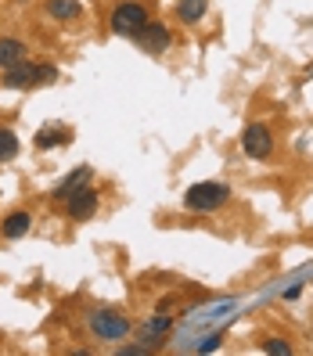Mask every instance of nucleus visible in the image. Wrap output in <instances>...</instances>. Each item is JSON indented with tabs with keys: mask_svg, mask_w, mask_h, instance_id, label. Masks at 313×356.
Masks as SVG:
<instances>
[{
	"mask_svg": "<svg viewBox=\"0 0 313 356\" xmlns=\"http://www.w3.org/2000/svg\"><path fill=\"white\" fill-rule=\"evenodd\" d=\"M231 198V187L220 184V180H202L195 187H187L184 195V205L191 209V213H216V209Z\"/></svg>",
	"mask_w": 313,
	"mask_h": 356,
	"instance_id": "obj_1",
	"label": "nucleus"
},
{
	"mask_svg": "<svg viewBox=\"0 0 313 356\" xmlns=\"http://www.w3.org/2000/svg\"><path fill=\"white\" fill-rule=\"evenodd\" d=\"M90 331L101 342H122L130 334V321L119 309H97V313H90Z\"/></svg>",
	"mask_w": 313,
	"mask_h": 356,
	"instance_id": "obj_2",
	"label": "nucleus"
},
{
	"mask_svg": "<svg viewBox=\"0 0 313 356\" xmlns=\"http://www.w3.org/2000/svg\"><path fill=\"white\" fill-rule=\"evenodd\" d=\"M241 152L248 159H266L270 152H274V137H270L266 127L252 122V127H245V134H241Z\"/></svg>",
	"mask_w": 313,
	"mask_h": 356,
	"instance_id": "obj_3",
	"label": "nucleus"
},
{
	"mask_svg": "<svg viewBox=\"0 0 313 356\" xmlns=\"http://www.w3.org/2000/svg\"><path fill=\"white\" fill-rule=\"evenodd\" d=\"M97 191H94V187H87V184H83V187H76V191H69L65 195V205H69V216L72 220H90L94 213H97Z\"/></svg>",
	"mask_w": 313,
	"mask_h": 356,
	"instance_id": "obj_4",
	"label": "nucleus"
},
{
	"mask_svg": "<svg viewBox=\"0 0 313 356\" xmlns=\"http://www.w3.org/2000/svg\"><path fill=\"white\" fill-rule=\"evenodd\" d=\"M144 22H148V11H144L141 4H119L112 11V29L122 33V36H134Z\"/></svg>",
	"mask_w": 313,
	"mask_h": 356,
	"instance_id": "obj_5",
	"label": "nucleus"
},
{
	"mask_svg": "<svg viewBox=\"0 0 313 356\" xmlns=\"http://www.w3.org/2000/svg\"><path fill=\"white\" fill-rule=\"evenodd\" d=\"M134 36H137V44L148 51V54H159V51L170 47V29H166L162 22H152V18H148V22H144Z\"/></svg>",
	"mask_w": 313,
	"mask_h": 356,
	"instance_id": "obj_6",
	"label": "nucleus"
},
{
	"mask_svg": "<svg viewBox=\"0 0 313 356\" xmlns=\"http://www.w3.org/2000/svg\"><path fill=\"white\" fill-rule=\"evenodd\" d=\"M33 83H40V65H29V61H18V65L4 69V87H11V90L33 87Z\"/></svg>",
	"mask_w": 313,
	"mask_h": 356,
	"instance_id": "obj_7",
	"label": "nucleus"
},
{
	"mask_svg": "<svg viewBox=\"0 0 313 356\" xmlns=\"http://www.w3.org/2000/svg\"><path fill=\"white\" fill-rule=\"evenodd\" d=\"M29 227H33V216L29 213H22V209H18V213H11V216H4V223H0V234L4 238H22V234H29Z\"/></svg>",
	"mask_w": 313,
	"mask_h": 356,
	"instance_id": "obj_8",
	"label": "nucleus"
},
{
	"mask_svg": "<svg viewBox=\"0 0 313 356\" xmlns=\"http://www.w3.org/2000/svg\"><path fill=\"white\" fill-rule=\"evenodd\" d=\"M18 61H26V44L4 36L0 40V69H11V65H18Z\"/></svg>",
	"mask_w": 313,
	"mask_h": 356,
	"instance_id": "obj_9",
	"label": "nucleus"
},
{
	"mask_svg": "<svg viewBox=\"0 0 313 356\" xmlns=\"http://www.w3.org/2000/svg\"><path fill=\"white\" fill-rule=\"evenodd\" d=\"M58 144H69V130L65 127H44L36 134V148L47 152V148H58Z\"/></svg>",
	"mask_w": 313,
	"mask_h": 356,
	"instance_id": "obj_10",
	"label": "nucleus"
},
{
	"mask_svg": "<svg viewBox=\"0 0 313 356\" xmlns=\"http://www.w3.org/2000/svg\"><path fill=\"white\" fill-rule=\"evenodd\" d=\"M205 11H209V0H180V4H177L180 22H202Z\"/></svg>",
	"mask_w": 313,
	"mask_h": 356,
	"instance_id": "obj_11",
	"label": "nucleus"
},
{
	"mask_svg": "<svg viewBox=\"0 0 313 356\" xmlns=\"http://www.w3.org/2000/svg\"><path fill=\"white\" fill-rule=\"evenodd\" d=\"M90 177H94V170H90V165H79V170H76L72 177H65V180H61V187H58V191H61V195H69V191H76V187L90 184Z\"/></svg>",
	"mask_w": 313,
	"mask_h": 356,
	"instance_id": "obj_12",
	"label": "nucleus"
},
{
	"mask_svg": "<svg viewBox=\"0 0 313 356\" xmlns=\"http://www.w3.org/2000/svg\"><path fill=\"white\" fill-rule=\"evenodd\" d=\"M47 11L54 15V18H76L79 15V0H47Z\"/></svg>",
	"mask_w": 313,
	"mask_h": 356,
	"instance_id": "obj_13",
	"label": "nucleus"
},
{
	"mask_svg": "<svg viewBox=\"0 0 313 356\" xmlns=\"http://www.w3.org/2000/svg\"><path fill=\"white\" fill-rule=\"evenodd\" d=\"M15 155H18V137L0 127V162H11Z\"/></svg>",
	"mask_w": 313,
	"mask_h": 356,
	"instance_id": "obj_14",
	"label": "nucleus"
},
{
	"mask_svg": "<svg viewBox=\"0 0 313 356\" xmlns=\"http://www.w3.org/2000/svg\"><path fill=\"white\" fill-rule=\"evenodd\" d=\"M263 353H270V356H288L291 346H288L284 339H266V342H263Z\"/></svg>",
	"mask_w": 313,
	"mask_h": 356,
	"instance_id": "obj_15",
	"label": "nucleus"
},
{
	"mask_svg": "<svg viewBox=\"0 0 313 356\" xmlns=\"http://www.w3.org/2000/svg\"><path fill=\"white\" fill-rule=\"evenodd\" d=\"M170 324H173L170 317H155V321H152L148 327H144V334H148V339H155V334H162V331L170 327Z\"/></svg>",
	"mask_w": 313,
	"mask_h": 356,
	"instance_id": "obj_16",
	"label": "nucleus"
}]
</instances>
